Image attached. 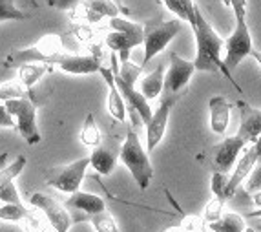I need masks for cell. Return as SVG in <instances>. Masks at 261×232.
Segmentation results:
<instances>
[{
  "mask_svg": "<svg viewBox=\"0 0 261 232\" xmlns=\"http://www.w3.org/2000/svg\"><path fill=\"white\" fill-rule=\"evenodd\" d=\"M225 4L232 8L234 17H247V0H225Z\"/></svg>",
  "mask_w": 261,
  "mask_h": 232,
  "instance_id": "cell-38",
  "label": "cell"
},
{
  "mask_svg": "<svg viewBox=\"0 0 261 232\" xmlns=\"http://www.w3.org/2000/svg\"><path fill=\"white\" fill-rule=\"evenodd\" d=\"M139 44H143V40L135 39L130 33H124V31H110L108 37H106V46L112 49L113 53L119 55V61H130V51L134 48H137Z\"/></svg>",
  "mask_w": 261,
  "mask_h": 232,
  "instance_id": "cell-18",
  "label": "cell"
},
{
  "mask_svg": "<svg viewBox=\"0 0 261 232\" xmlns=\"http://www.w3.org/2000/svg\"><path fill=\"white\" fill-rule=\"evenodd\" d=\"M177 99V97H175ZM174 97H166L165 101L161 102V106L155 110V114H152V119L146 123V150L153 152L155 146L159 145L165 137L166 126H168V119L170 112H172V106L175 102Z\"/></svg>",
  "mask_w": 261,
  "mask_h": 232,
  "instance_id": "cell-11",
  "label": "cell"
},
{
  "mask_svg": "<svg viewBox=\"0 0 261 232\" xmlns=\"http://www.w3.org/2000/svg\"><path fill=\"white\" fill-rule=\"evenodd\" d=\"M26 18H30V15H26L22 9H18L13 0H0V22L26 20Z\"/></svg>",
  "mask_w": 261,
  "mask_h": 232,
  "instance_id": "cell-30",
  "label": "cell"
},
{
  "mask_svg": "<svg viewBox=\"0 0 261 232\" xmlns=\"http://www.w3.org/2000/svg\"><path fill=\"white\" fill-rule=\"evenodd\" d=\"M196 71L194 61H185L183 57H179L175 53L170 55V64L168 70L165 73V90L168 93H177L181 90L187 88V84L190 83L192 75Z\"/></svg>",
  "mask_w": 261,
  "mask_h": 232,
  "instance_id": "cell-10",
  "label": "cell"
},
{
  "mask_svg": "<svg viewBox=\"0 0 261 232\" xmlns=\"http://www.w3.org/2000/svg\"><path fill=\"white\" fill-rule=\"evenodd\" d=\"M261 189V158L257 159L256 167L247 177V190H257Z\"/></svg>",
  "mask_w": 261,
  "mask_h": 232,
  "instance_id": "cell-35",
  "label": "cell"
},
{
  "mask_svg": "<svg viewBox=\"0 0 261 232\" xmlns=\"http://www.w3.org/2000/svg\"><path fill=\"white\" fill-rule=\"evenodd\" d=\"M225 62L226 70L232 71L241 64L243 59H247L254 49L252 35H250V28H248L247 17H236V28L228 39L225 40Z\"/></svg>",
  "mask_w": 261,
  "mask_h": 232,
  "instance_id": "cell-6",
  "label": "cell"
},
{
  "mask_svg": "<svg viewBox=\"0 0 261 232\" xmlns=\"http://www.w3.org/2000/svg\"><path fill=\"white\" fill-rule=\"evenodd\" d=\"M117 163V152L108 146H95L90 156V167L100 175H110Z\"/></svg>",
  "mask_w": 261,
  "mask_h": 232,
  "instance_id": "cell-19",
  "label": "cell"
},
{
  "mask_svg": "<svg viewBox=\"0 0 261 232\" xmlns=\"http://www.w3.org/2000/svg\"><path fill=\"white\" fill-rule=\"evenodd\" d=\"M163 2H165V6H166L168 11H172L174 15H177V18H181V20H188L187 11H185L181 0H163Z\"/></svg>",
  "mask_w": 261,
  "mask_h": 232,
  "instance_id": "cell-37",
  "label": "cell"
},
{
  "mask_svg": "<svg viewBox=\"0 0 261 232\" xmlns=\"http://www.w3.org/2000/svg\"><path fill=\"white\" fill-rule=\"evenodd\" d=\"M257 159L259 158H257V152L254 148V145H248V148L243 152L241 159L236 163V168L232 172V175H228V185H226V192H225L226 199H230L236 190H238V187L250 175V172L256 167Z\"/></svg>",
  "mask_w": 261,
  "mask_h": 232,
  "instance_id": "cell-14",
  "label": "cell"
},
{
  "mask_svg": "<svg viewBox=\"0 0 261 232\" xmlns=\"http://www.w3.org/2000/svg\"><path fill=\"white\" fill-rule=\"evenodd\" d=\"M119 159L128 168V172L132 174L137 187L141 190L148 189L153 177V167L150 163L148 150H144V146L141 145L137 132L130 130L126 134L124 143H122L121 150H119Z\"/></svg>",
  "mask_w": 261,
  "mask_h": 232,
  "instance_id": "cell-2",
  "label": "cell"
},
{
  "mask_svg": "<svg viewBox=\"0 0 261 232\" xmlns=\"http://www.w3.org/2000/svg\"><path fill=\"white\" fill-rule=\"evenodd\" d=\"M226 185H228V174H223V172H214L212 181H210V189H212V194L216 197H221V199L228 201V199H226V196H225Z\"/></svg>",
  "mask_w": 261,
  "mask_h": 232,
  "instance_id": "cell-32",
  "label": "cell"
},
{
  "mask_svg": "<svg viewBox=\"0 0 261 232\" xmlns=\"http://www.w3.org/2000/svg\"><path fill=\"white\" fill-rule=\"evenodd\" d=\"M250 57L256 59V62L261 66V51H256V49H252V53H250Z\"/></svg>",
  "mask_w": 261,
  "mask_h": 232,
  "instance_id": "cell-41",
  "label": "cell"
},
{
  "mask_svg": "<svg viewBox=\"0 0 261 232\" xmlns=\"http://www.w3.org/2000/svg\"><path fill=\"white\" fill-rule=\"evenodd\" d=\"M31 205L33 209H39L46 219H48V223L51 225V228L55 232H70V227L73 223V218H71L70 211L64 207V203H59L55 201L51 196H46V194H33L31 196Z\"/></svg>",
  "mask_w": 261,
  "mask_h": 232,
  "instance_id": "cell-8",
  "label": "cell"
},
{
  "mask_svg": "<svg viewBox=\"0 0 261 232\" xmlns=\"http://www.w3.org/2000/svg\"><path fill=\"white\" fill-rule=\"evenodd\" d=\"M28 97V90L17 81H8V83L0 84V101H9V99H22Z\"/></svg>",
  "mask_w": 261,
  "mask_h": 232,
  "instance_id": "cell-29",
  "label": "cell"
},
{
  "mask_svg": "<svg viewBox=\"0 0 261 232\" xmlns=\"http://www.w3.org/2000/svg\"><path fill=\"white\" fill-rule=\"evenodd\" d=\"M64 207L70 211L71 218H73V223L90 221L92 216L106 211V203L102 197L92 192H81V190L71 194L64 201Z\"/></svg>",
  "mask_w": 261,
  "mask_h": 232,
  "instance_id": "cell-9",
  "label": "cell"
},
{
  "mask_svg": "<svg viewBox=\"0 0 261 232\" xmlns=\"http://www.w3.org/2000/svg\"><path fill=\"white\" fill-rule=\"evenodd\" d=\"M17 123H15L13 115L9 114L6 105H0V128H15Z\"/></svg>",
  "mask_w": 261,
  "mask_h": 232,
  "instance_id": "cell-39",
  "label": "cell"
},
{
  "mask_svg": "<svg viewBox=\"0 0 261 232\" xmlns=\"http://www.w3.org/2000/svg\"><path fill=\"white\" fill-rule=\"evenodd\" d=\"M90 223L93 225L95 232H119L117 223H115V219H113V216L108 211H102L99 214L92 216Z\"/></svg>",
  "mask_w": 261,
  "mask_h": 232,
  "instance_id": "cell-27",
  "label": "cell"
},
{
  "mask_svg": "<svg viewBox=\"0 0 261 232\" xmlns=\"http://www.w3.org/2000/svg\"><path fill=\"white\" fill-rule=\"evenodd\" d=\"M48 4L55 9H62V11H73L75 8L83 4V0H48Z\"/></svg>",
  "mask_w": 261,
  "mask_h": 232,
  "instance_id": "cell-36",
  "label": "cell"
},
{
  "mask_svg": "<svg viewBox=\"0 0 261 232\" xmlns=\"http://www.w3.org/2000/svg\"><path fill=\"white\" fill-rule=\"evenodd\" d=\"M26 163L28 161L24 156H18L13 163H9L8 167L0 170V190L4 189V187H8V185L15 183V179H17L18 175H20V172L24 170V167H26Z\"/></svg>",
  "mask_w": 261,
  "mask_h": 232,
  "instance_id": "cell-24",
  "label": "cell"
},
{
  "mask_svg": "<svg viewBox=\"0 0 261 232\" xmlns=\"http://www.w3.org/2000/svg\"><path fill=\"white\" fill-rule=\"evenodd\" d=\"M66 55L62 37L57 33H48L40 37L33 46L30 48L15 49L9 53L4 61V66L8 68H18L26 62H46V64H57Z\"/></svg>",
  "mask_w": 261,
  "mask_h": 232,
  "instance_id": "cell-3",
  "label": "cell"
},
{
  "mask_svg": "<svg viewBox=\"0 0 261 232\" xmlns=\"http://www.w3.org/2000/svg\"><path fill=\"white\" fill-rule=\"evenodd\" d=\"M210 110V128L214 134H225L228 123H230V110L232 105L226 101V97L223 95H214L208 101Z\"/></svg>",
  "mask_w": 261,
  "mask_h": 232,
  "instance_id": "cell-17",
  "label": "cell"
},
{
  "mask_svg": "<svg viewBox=\"0 0 261 232\" xmlns=\"http://www.w3.org/2000/svg\"><path fill=\"white\" fill-rule=\"evenodd\" d=\"M102 75V79L108 84V112L115 121L119 123H124L126 121V102L122 99L121 92H119L117 84H115V79H113V71L112 68H100L99 71Z\"/></svg>",
  "mask_w": 261,
  "mask_h": 232,
  "instance_id": "cell-16",
  "label": "cell"
},
{
  "mask_svg": "<svg viewBox=\"0 0 261 232\" xmlns=\"http://www.w3.org/2000/svg\"><path fill=\"white\" fill-rule=\"evenodd\" d=\"M46 221H48L46 216L39 209H35L28 214L26 219H22V228H24V232H46L48 230Z\"/></svg>",
  "mask_w": 261,
  "mask_h": 232,
  "instance_id": "cell-26",
  "label": "cell"
},
{
  "mask_svg": "<svg viewBox=\"0 0 261 232\" xmlns=\"http://www.w3.org/2000/svg\"><path fill=\"white\" fill-rule=\"evenodd\" d=\"M245 143L240 136H232L223 139L216 148L214 153V168L216 172H223L228 174L234 167V163H238V156L241 153V150L245 148Z\"/></svg>",
  "mask_w": 261,
  "mask_h": 232,
  "instance_id": "cell-12",
  "label": "cell"
},
{
  "mask_svg": "<svg viewBox=\"0 0 261 232\" xmlns=\"http://www.w3.org/2000/svg\"><path fill=\"white\" fill-rule=\"evenodd\" d=\"M30 212L31 211L26 205L6 203L4 207H0V219L2 221H11V223H22V219H26Z\"/></svg>",
  "mask_w": 261,
  "mask_h": 232,
  "instance_id": "cell-25",
  "label": "cell"
},
{
  "mask_svg": "<svg viewBox=\"0 0 261 232\" xmlns=\"http://www.w3.org/2000/svg\"><path fill=\"white\" fill-rule=\"evenodd\" d=\"M165 73H166L165 64H159L152 73H148L143 81H141L139 92L143 93L148 101L157 99V97L161 95L163 90H165Z\"/></svg>",
  "mask_w": 261,
  "mask_h": 232,
  "instance_id": "cell-21",
  "label": "cell"
},
{
  "mask_svg": "<svg viewBox=\"0 0 261 232\" xmlns=\"http://www.w3.org/2000/svg\"><path fill=\"white\" fill-rule=\"evenodd\" d=\"M252 201H254V205H257L259 209H257V211H254V212H250V214H248V218H261V190H257V192L254 194Z\"/></svg>",
  "mask_w": 261,
  "mask_h": 232,
  "instance_id": "cell-40",
  "label": "cell"
},
{
  "mask_svg": "<svg viewBox=\"0 0 261 232\" xmlns=\"http://www.w3.org/2000/svg\"><path fill=\"white\" fill-rule=\"evenodd\" d=\"M181 227L185 228V232H203L205 219H201L199 216H185Z\"/></svg>",
  "mask_w": 261,
  "mask_h": 232,
  "instance_id": "cell-34",
  "label": "cell"
},
{
  "mask_svg": "<svg viewBox=\"0 0 261 232\" xmlns=\"http://www.w3.org/2000/svg\"><path fill=\"white\" fill-rule=\"evenodd\" d=\"M100 139H102V136H100V130L95 123V117H93V114H88L83 123V130H81V141L84 146L95 148L100 145Z\"/></svg>",
  "mask_w": 261,
  "mask_h": 232,
  "instance_id": "cell-23",
  "label": "cell"
},
{
  "mask_svg": "<svg viewBox=\"0 0 261 232\" xmlns=\"http://www.w3.org/2000/svg\"><path fill=\"white\" fill-rule=\"evenodd\" d=\"M88 167H90V158H81L73 163L62 165V167H53L46 172V183L55 190L73 194L81 190Z\"/></svg>",
  "mask_w": 261,
  "mask_h": 232,
  "instance_id": "cell-5",
  "label": "cell"
},
{
  "mask_svg": "<svg viewBox=\"0 0 261 232\" xmlns=\"http://www.w3.org/2000/svg\"><path fill=\"white\" fill-rule=\"evenodd\" d=\"M181 31V18H172L163 24H153V26L144 28V59L143 66H146L155 55L163 51Z\"/></svg>",
  "mask_w": 261,
  "mask_h": 232,
  "instance_id": "cell-7",
  "label": "cell"
},
{
  "mask_svg": "<svg viewBox=\"0 0 261 232\" xmlns=\"http://www.w3.org/2000/svg\"><path fill=\"white\" fill-rule=\"evenodd\" d=\"M4 105L9 114L13 115L15 123H17V130L24 137V141L30 143V145H39L42 136H40L39 124H37L35 101H31L28 97H22V99H9Z\"/></svg>",
  "mask_w": 261,
  "mask_h": 232,
  "instance_id": "cell-4",
  "label": "cell"
},
{
  "mask_svg": "<svg viewBox=\"0 0 261 232\" xmlns=\"http://www.w3.org/2000/svg\"><path fill=\"white\" fill-rule=\"evenodd\" d=\"M194 37H196L197 44V53L194 59V66L199 71H208V73H223L228 81L236 84L238 92H241L240 84L236 83L234 77L230 75V71L226 70L225 62H223L221 51L225 48V40L212 30V26L208 24V20L205 18V15L201 13L199 8L196 6L194 11Z\"/></svg>",
  "mask_w": 261,
  "mask_h": 232,
  "instance_id": "cell-1",
  "label": "cell"
},
{
  "mask_svg": "<svg viewBox=\"0 0 261 232\" xmlns=\"http://www.w3.org/2000/svg\"><path fill=\"white\" fill-rule=\"evenodd\" d=\"M57 66L62 71L71 75H86V73H99L102 68L99 55H70L66 53Z\"/></svg>",
  "mask_w": 261,
  "mask_h": 232,
  "instance_id": "cell-15",
  "label": "cell"
},
{
  "mask_svg": "<svg viewBox=\"0 0 261 232\" xmlns=\"http://www.w3.org/2000/svg\"><path fill=\"white\" fill-rule=\"evenodd\" d=\"M212 232H247L245 218L238 212H223V216L218 221L206 223Z\"/></svg>",
  "mask_w": 261,
  "mask_h": 232,
  "instance_id": "cell-22",
  "label": "cell"
},
{
  "mask_svg": "<svg viewBox=\"0 0 261 232\" xmlns=\"http://www.w3.org/2000/svg\"><path fill=\"white\" fill-rule=\"evenodd\" d=\"M49 70H51V64H46V62H26L18 66V83L26 90H31Z\"/></svg>",
  "mask_w": 261,
  "mask_h": 232,
  "instance_id": "cell-20",
  "label": "cell"
},
{
  "mask_svg": "<svg viewBox=\"0 0 261 232\" xmlns=\"http://www.w3.org/2000/svg\"><path fill=\"white\" fill-rule=\"evenodd\" d=\"M83 6L93 9L95 13H99L100 17H117L119 8L113 4L112 0H83Z\"/></svg>",
  "mask_w": 261,
  "mask_h": 232,
  "instance_id": "cell-28",
  "label": "cell"
},
{
  "mask_svg": "<svg viewBox=\"0 0 261 232\" xmlns=\"http://www.w3.org/2000/svg\"><path fill=\"white\" fill-rule=\"evenodd\" d=\"M0 201L2 203H17V205H24L20 199V196H18V190L17 187H15V183L8 185V187H4V189L0 190Z\"/></svg>",
  "mask_w": 261,
  "mask_h": 232,
  "instance_id": "cell-33",
  "label": "cell"
},
{
  "mask_svg": "<svg viewBox=\"0 0 261 232\" xmlns=\"http://www.w3.org/2000/svg\"><path fill=\"white\" fill-rule=\"evenodd\" d=\"M165 232H185V228L181 225H174V227H168Z\"/></svg>",
  "mask_w": 261,
  "mask_h": 232,
  "instance_id": "cell-42",
  "label": "cell"
},
{
  "mask_svg": "<svg viewBox=\"0 0 261 232\" xmlns=\"http://www.w3.org/2000/svg\"><path fill=\"white\" fill-rule=\"evenodd\" d=\"M225 205L226 201L225 199H221V197H216L214 196L212 199L208 201V205H206L205 209V221L206 223H212V221H218L219 218L223 216V212H225Z\"/></svg>",
  "mask_w": 261,
  "mask_h": 232,
  "instance_id": "cell-31",
  "label": "cell"
},
{
  "mask_svg": "<svg viewBox=\"0 0 261 232\" xmlns=\"http://www.w3.org/2000/svg\"><path fill=\"white\" fill-rule=\"evenodd\" d=\"M240 112L241 123L236 136H240L245 145H254L257 137L261 136V110L254 108L247 102H240Z\"/></svg>",
  "mask_w": 261,
  "mask_h": 232,
  "instance_id": "cell-13",
  "label": "cell"
}]
</instances>
